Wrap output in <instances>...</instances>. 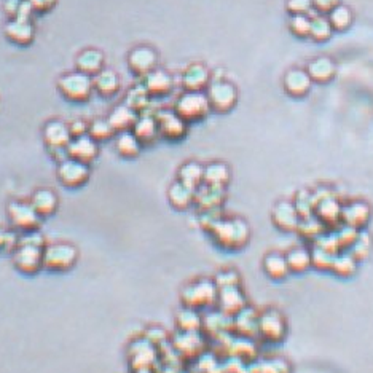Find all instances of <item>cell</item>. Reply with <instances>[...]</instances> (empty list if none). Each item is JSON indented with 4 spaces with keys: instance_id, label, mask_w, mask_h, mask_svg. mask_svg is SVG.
Masks as SVG:
<instances>
[{
    "instance_id": "cell-16",
    "label": "cell",
    "mask_w": 373,
    "mask_h": 373,
    "mask_svg": "<svg viewBox=\"0 0 373 373\" xmlns=\"http://www.w3.org/2000/svg\"><path fill=\"white\" fill-rule=\"evenodd\" d=\"M69 158L77 160L85 164L93 163L99 155V142H96L90 134L73 137L67 146Z\"/></svg>"
},
{
    "instance_id": "cell-34",
    "label": "cell",
    "mask_w": 373,
    "mask_h": 373,
    "mask_svg": "<svg viewBox=\"0 0 373 373\" xmlns=\"http://www.w3.org/2000/svg\"><path fill=\"white\" fill-rule=\"evenodd\" d=\"M287 265H289L290 273L302 274L311 268V251L305 246H295L286 254Z\"/></svg>"
},
{
    "instance_id": "cell-2",
    "label": "cell",
    "mask_w": 373,
    "mask_h": 373,
    "mask_svg": "<svg viewBox=\"0 0 373 373\" xmlns=\"http://www.w3.org/2000/svg\"><path fill=\"white\" fill-rule=\"evenodd\" d=\"M217 295H219V289H217L214 279L198 278L182 287L181 303L182 307L203 313L216 308Z\"/></svg>"
},
{
    "instance_id": "cell-57",
    "label": "cell",
    "mask_w": 373,
    "mask_h": 373,
    "mask_svg": "<svg viewBox=\"0 0 373 373\" xmlns=\"http://www.w3.org/2000/svg\"><path fill=\"white\" fill-rule=\"evenodd\" d=\"M22 2H24V0H7V2H5V11H7V15L11 20L18 18Z\"/></svg>"
},
{
    "instance_id": "cell-27",
    "label": "cell",
    "mask_w": 373,
    "mask_h": 373,
    "mask_svg": "<svg viewBox=\"0 0 373 373\" xmlns=\"http://www.w3.org/2000/svg\"><path fill=\"white\" fill-rule=\"evenodd\" d=\"M31 204L38 212L40 217H48L53 216L57 211L59 199H57V195L53 190H50V188H38L32 195Z\"/></svg>"
},
{
    "instance_id": "cell-35",
    "label": "cell",
    "mask_w": 373,
    "mask_h": 373,
    "mask_svg": "<svg viewBox=\"0 0 373 373\" xmlns=\"http://www.w3.org/2000/svg\"><path fill=\"white\" fill-rule=\"evenodd\" d=\"M104 64V56L97 50H85L77 56V69L78 72L86 73V76H96L102 71Z\"/></svg>"
},
{
    "instance_id": "cell-11",
    "label": "cell",
    "mask_w": 373,
    "mask_h": 373,
    "mask_svg": "<svg viewBox=\"0 0 373 373\" xmlns=\"http://www.w3.org/2000/svg\"><path fill=\"white\" fill-rule=\"evenodd\" d=\"M201 334L208 342H219L222 338L232 334V318H228L220 313L217 308H212L203 314V325H201Z\"/></svg>"
},
{
    "instance_id": "cell-4",
    "label": "cell",
    "mask_w": 373,
    "mask_h": 373,
    "mask_svg": "<svg viewBox=\"0 0 373 373\" xmlns=\"http://www.w3.org/2000/svg\"><path fill=\"white\" fill-rule=\"evenodd\" d=\"M169 343L182 363H193L208 348V340L201 332H177Z\"/></svg>"
},
{
    "instance_id": "cell-43",
    "label": "cell",
    "mask_w": 373,
    "mask_h": 373,
    "mask_svg": "<svg viewBox=\"0 0 373 373\" xmlns=\"http://www.w3.org/2000/svg\"><path fill=\"white\" fill-rule=\"evenodd\" d=\"M325 232H327V228L318 219H316L314 216L308 217V219H302L300 225H298L297 228V233L311 244Z\"/></svg>"
},
{
    "instance_id": "cell-40",
    "label": "cell",
    "mask_w": 373,
    "mask_h": 373,
    "mask_svg": "<svg viewBox=\"0 0 373 373\" xmlns=\"http://www.w3.org/2000/svg\"><path fill=\"white\" fill-rule=\"evenodd\" d=\"M93 86L101 96H106V97L113 96L120 88V78L113 71L102 69L99 73H96L94 76Z\"/></svg>"
},
{
    "instance_id": "cell-12",
    "label": "cell",
    "mask_w": 373,
    "mask_h": 373,
    "mask_svg": "<svg viewBox=\"0 0 373 373\" xmlns=\"http://www.w3.org/2000/svg\"><path fill=\"white\" fill-rule=\"evenodd\" d=\"M57 179L67 188L83 187L90 179L88 164L67 158L66 162H62L57 166Z\"/></svg>"
},
{
    "instance_id": "cell-28",
    "label": "cell",
    "mask_w": 373,
    "mask_h": 373,
    "mask_svg": "<svg viewBox=\"0 0 373 373\" xmlns=\"http://www.w3.org/2000/svg\"><path fill=\"white\" fill-rule=\"evenodd\" d=\"M209 72L203 64H192L182 76V85L187 91H203L209 85Z\"/></svg>"
},
{
    "instance_id": "cell-6",
    "label": "cell",
    "mask_w": 373,
    "mask_h": 373,
    "mask_svg": "<svg viewBox=\"0 0 373 373\" xmlns=\"http://www.w3.org/2000/svg\"><path fill=\"white\" fill-rule=\"evenodd\" d=\"M128 359L131 369L137 372H153L155 365L160 363L158 348L146 338H137L128 346Z\"/></svg>"
},
{
    "instance_id": "cell-17",
    "label": "cell",
    "mask_w": 373,
    "mask_h": 373,
    "mask_svg": "<svg viewBox=\"0 0 373 373\" xmlns=\"http://www.w3.org/2000/svg\"><path fill=\"white\" fill-rule=\"evenodd\" d=\"M372 209L365 201L356 199L343 204L342 208V225H348L356 230H363L370 220Z\"/></svg>"
},
{
    "instance_id": "cell-42",
    "label": "cell",
    "mask_w": 373,
    "mask_h": 373,
    "mask_svg": "<svg viewBox=\"0 0 373 373\" xmlns=\"http://www.w3.org/2000/svg\"><path fill=\"white\" fill-rule=\"evenodd\" d=\"M251 373H290V365L279 358L254 360L251 364Z\"/></svg>"
},
{
    "instance_id": "cell-41",
    "label": "cell",
    "mask_w": 373,
    "mask_h": 373,
    "mask_svg": "<svg viewBox=\"0 0 373 373\" xmlns=\"http://www.w3.org/2000/svg\"><path fill=\"white\" fill-rule=\"evenodd\" d=\"M141 147L142 143L137 141L133 131L118 133L117 139H115V148H117L118 155H122L123 158H136L141 152Z\"/></svg>"
},
{
    "instance_id": "cell-10",
    "label": "cell",
    "mask_w": 373,
    "mask_h": 373,
    "mask_svg": "<svg viewBox=\"0 0 373 373\" xmlns=\"http://www.w3.org/2000/svg\"><path fill=\"white\" fill-rule=\"evenodd\" d=\"M7 212L11 227L18 230V232L27 233L38 230L42 217L34 209L31 201H29V203H26V201H11Z\"/></svg>"
},
{
    "instance_id": "cell-58",
    "label": "cell",
    "mask_w": 373,
    "mask_h": 373,
    "mask_svg": "<svg viewBox=\"0 0 373 373\" xmlns=\"http://www.w3.org/2000/svg\"><path fill=\"white\" fill-rule=\"evenodd\" d=\"M309 5H311V0H292L289 3V10L295 15H302L309 8Z\"/></svg>"
},
{
    "instance_id": "cell-54",
    "label": "cell",
    "mask_w": 373,
    "mask_h": 373,
    "mask_svg": "<svg viewBox=\"0 0 373 373\" xmlns=\"http://www.w3.org/2000/svg\"><path fill=\"white\" fill-rule=\"evenodd\" d=\"M142 337L146 338V340L150 342L152 344H155V346H157V348L163 346L164 343L169 342L168 334H166V332L162 329V327H157V325L148 327V329L146 332H143Z\"/></svg>"
},
{
    "instance_id": "cell-31",
    "label": "cell",
    "mask_w": 373,
    "mask_h": 373,
    "mask_svg": "<svg viewBox=\"0 0 373 373\" xmlns=\"http://www.w3.org/2000/svg\"><path fill=\"white\" fill-rule=\"evenodd\" d=\"M168 199L174 209L185 211L195 204V190L177 181L169 187Z\"/></svg>"
},
{
    "instance_id": "cell-44",
    "label": "cell",
    "mask_w": 373,
    "mask_h": 373,
    "mask_svg": "<svg viewBox=\"0 0 373 373\" xmlns=\"http://www.w3.org/2000/svg\"><path fill=\"white\" fill-rule=\"evenodd\" d=\"M150 97L152 96L147 93L143 85L134 86V88L128 93V96H126V106L133 108V111L139 115L146 113L148 106H150Z\"/></svg>"
},
{
    "instance_id": "cell-7",
    "label": "cell",
    "mask_w": 373,
    "mask_h": 373,
    "mask_svg": "<svg viewBox=\"0 0 373 373\" xmlns=\"http://www.w3.org/2000/svg\"><path fill=\"white\" fill-rule=\"evenodd\" d=\"M47 248V246H45ZM40 246L18 243L16 249L11 252V260L15 268L26 276H34L43 269V249Z\"/></svg>"
},
{
    "instance_id": "cell-13",
    "label": "cell",
    "mask_w": 373,
    "mask_h": 373,
    "mask_svg": "<svg viewBox=\"0 0 373 373\" xmlns=\"http://www.w3.org/2000/svg\"><path fill=\"white\" fill-rule=\"evenodd\" d=\"M208 101L212 111L216 112H228L232 111L233 106L237 104V90L233 85L227 82H216L209 86L208 90Z\"/></svg>"
},
{
    "instance_id": "cell-21",
    "label": "cell",
    "mask_w": 373,
    "mask_h": 373,
    "mask_svg": "<svg viewBox=\"0 0 373 373\" xmlns=\"http://www.w3.org/2000/svg\"><path fill=\"white\" fill-rule=\"evenodd\" d=\"M128 66L137 77H146L157 67V53L147 47L134 48L128 56Z\"/></svg>"
},
{
    "instance_id": "cell-9",
    "label": "cell",
    "mask_w": 373,
    "mask_h": 373,
    "mask_svg": "<svg viewBox=\"0 0 373 373\" xmlns=\"http://www.w3.org/2000/svg\"><path fill=\"white\" fill-rule=\"evenodd\" d=\"M61 94L69 101L83 102L91 96V91L94 90L93 78L82 72H72L67 76L61 77L57 82Z\"/></svg>"
},
{
    "instance_id": "cell-56",
    "label": "cell",
    "mask_w": 373,
    "mask_h": 373,
    "mask_svg": "<svg viewBox=\"0 0 373 373\" xmlns=\"http://www.w3.org/2000/svg\"><path fill=\"white\" fill-rule=\"evenodd\" d=\"M88 123H85L83 120H76V122H72L69 125V131H71L72 134V139L73 137H80V136H85L88 134Z\"/></svg>"
},
{
    "instance_id": "cell-45",
    "label": "cell",
    "mask_w": 373,
    "mask_h": 373,
    "mask_svg": "<svg viewBox=\"0 0 373 373\" xmlns=\"http://www.w3.org/2000/svg\"><path fill=\"white\" fill-rule=\"evenodd\" d=\"M348 252H349V254H351L359 263H360V262H364L365 258L370 255V252H372V239H370L369 234H367L365 232H363V230H360L358 239L354 241V244L351 246V248L348 249Z\"/></svg>"
},
{
    "instance_id": "cell-52",
    "label": "cell",
    "mask_w": 373,
    "mask_h": 373,
    "mask_svg": "<svg viewBox=\"0 0 373 373\" xmlns=\"http://www.w3.org/2000/svg\"><path fill=\"white\" fill-rule=\"evenodd\" d=\"M332 31L334 29H332L329 21L324 18H316L311 20V34H309V37L318 40V42H323V40H327L332 36Z\"/></svg>"
},
{
    "instance_id": "cell-32",
    "label": "cell",
    "mask_w": 373,
    "mask_h": 373,
    "mask_svg": "<svg viewBox=\"0 0 373 373\" xmlns=\"http://www.w3.org/2000/svg\"><path fill=\"white\" fill-rule=\"evenodd\" d=\"M309 86H311V78H309L307 72L298 71V69L289 71L284 77V88L287 93L294 97L305 96L309 91Z\"/></svg>"
},
{
    "instance_id": "cell-26",
    "label": "cell",
    "mask_w": 373,
    "mask_h": 373,
    "mask_svg": "<svg viewBox=\"0 0 373 373\" xmlns=\"http://www.w3.org/2000/svg\"><path fill=\"white\" fill-rule=\"evenodd\" d=\"M263 272L268 278H272L274 281H283L290 274L289 265H287L286 254H281V252H268V254L263 257Z\"/></svg>"
},
{
    "instance_id": "cell-50",
    "label": "cell",
    "mask_w": 373,
    "mask_h": 373,
    "mask_svg": "<svg viewBox=\"0 0 373 373\" xmlns=\"http://www.w3.org/2000/svg\"><path fill=\"white\" fill-rule=\"evenodd\" d=\"M329 22L332 29H335V31H344V29H348L353 22L351 13H349L348 8H334L330 13Z\"/></svg>"
},
{
    "instance_id": "cell-22",
    "label": "cell",
    "mask_w": 373,
    "mask_h": 373,
    "mask_svg": "<svg viewBox=\"0 0 373 373\" xmlns=\"http://www.w3.org/2000/svg\"><path fill=\"white\" fill-rule=\"evenodd\" d=\"M223 201H225V188L201 185L195 190V204L199 212L220 209Z\"/></svg>"
},
{
    "instance_id": "cell-8",
    "label": "cell",
    "mask_w": 373,
    "mask_h": 373,
    "mask_svg": "<svg viewBox=\"0 0 373 373\" xmlns=\"http://www.w3.org/2000/svg\"><path fill=\"white\" fill-rule=\"evenodd\" d=\"M211 106L208 96L201 91H187L182 94L176 102V113L183 120V122H198L209 113Z\"/></svg>"
},
{
    "instance_id": "cell-55",
    "label": "cell",
    "mask_w": 373,
    "mask_h": 373,
    "mask_svg": "<svg viewBox=\"0 0 373 373\" xmlns=\"http://www.w3.org/2000/svg\"><path fill=\"white\" fill-rule=\"evenodd\" d=\"M20 243V237H16L11 230H0V252H13Z\"/></svg>"
},
{
    "instance_id": "cell-20",
    "label": "cell",
    "mask_w": 373,
    "mask_h": 373,
    "mask_svg": "<svg viewBox=\"0 0 373 373\" xmlns=\"http://www.w3.org/2000/svg\"><path fill=\"white\" fill-rule=\"evenodd\" d=\"M272 219L273 223L276 225L281 232L286 233H294L297 232L298 225H300V216L295 209L294 203H289V201H281L272 212Z\"/></svg>"
},
{
    "instance_id": "cell-1",
    "label": "cell",
    "mask_w": 373,
    "mask_h": 373,
    "mask_svg": "<svg viewBox=\"0 0 373 373\" xmlns=\"http://www.w3.org/2000/svg\"><path fill=\"white\" fill-rule=\"evenodd\" d=\"M208 233L214 243L223 251H239L249 243L251 230L249 225L241 219H227L220 217Z\"/></svg>"
},
{
    "instance_id": "cell-48",
    "label": "cell",
    "mask_w": 373,
    "mask_h": 373,
    "mask_svg": "<svg viewBox=\"0 0 373 373\" xmlns=\"http://www.w3.org/2000/svg\"><path fill=\"white\" fill-rule=\"evenodd\" d=\"M309 251H311V268L319 269V272H329L332 260L337 254H330V252L321 249L318 246H311Z\"/></svg>"
},
{
    "instance_id": "cell-49",
    "label": "cell",
    "mask_w": 373,
    "mask_h": 373,
    "mask_svg": "<svg viewBox=\"0 0 373 373\" xmlns=\"http://www.w3.org/2000/svg\"><path fill=\"white\" fill-rule=\"evenodd\" d=\"M334 232L338 238V243H340L342 251H348L354 244V241L358 239L360 230H356L348 225H338Z\"/></svg>"
},
{
    "instance_id": "cell-30",
    "label": "cell",
    "mask_w": 373,
    "mask_h": 373,
    "mask_svg": "<svg viewBox=\"0 0 373 373\" xmlns=\"http://www.w3.org/2000/svg\"><path fill=\"white\" fill-rule=\"evenodd\" d=\"M137 117H139V113L134 112L133 108L125 104V106L115 107L112 113L108 115L107 120H108V123H111L115 133H125V131L133 129Z\"/></svg>"
},
{
    "instance_id": "cell-15",
    "label": "cell",
    "mask_w": 373,
    "mask_h": 373,
    "mask_svg": "<svg viewBox=\"0 0 373 373\" xmlns=\"http://www.w3.org/2000/svg\"><path fill=\"white\" fill-rule=\"evenodd\" d=\"M342 208L343 204L335 195H332V197H327L316 203L314 217L327 230H335L338 225H342Z\"/></svg>"
},
{
    "instance_id": "cell-25",
    "label": "cell",
    "mask_w": 373,
    "mask_h": 373,
    "mask_svg": "<svg viewBox=\"0 0 373 373\" xmlns=\"http://www.w3.org/2000/svg\"><path fill=\"white\" fill-rule=\"evenodd\" d=\"M34 34L36 29L29 20H10L5 26V36L16 45H29L34 40Z\"/></svg>"
},
{
    "instance_id": "cell-19",
    "label": "cell",
    "mask_w": 373,
    "mask_h": 373,
    "mask_svg": "<svg viewBox=\"0 0 373 373\" xmlns=\"http://www.w3.org/2000/svg\"><path fill=\"white\" fill-rule=\"evenodd\" d=\"M258 311L249 305L232 318V334L243 338H257Z\"/></svg>"
},
{
    "instance_id": "cell-47",
    "label": "cell",
    "mask_w": 373,
    "mask_h": 373,
    "mask_svg": "<svg viewBox=\"0 0 373 373\" xmlns=\"http://www.w3.org/2000/svg\"><path fill=\"white\" fill-rule=\"evenodd\" d=\"M294 206L300 216V219H308V217L314 216V199H313V193L303 190L295 197Z\"/></svg>"
},
{
    "instance_id": "cell-38",
    "label": "cell",
    "mask_w": 373,
    "mask_h": 373,
    "mask_svg": "<svg viewBox=\"0 0 373 373\" xmlns=\"http://www.w3.org/2000/svg\"><path fill=\"white\" fill-rule=\"evenodd\" d=\"M228 182H230V169L227 164L211 163L208 166H204V174H203L204 185L225 188Z\"/></svg>"
},
{
    "instance_id": "cell-46",
    "label": "cell",
    "mask_w": 373,
    "mask_h": 373,
    "mask_svg": "<svg viewBox=\"0 0 373 373\" xmlns=\"http://www.w3.org/2000/svg\"><path fill=\"white\" fill-rule=\"evenodd\" d=\"M88 134L93 137L96 142H104V141L112 139L115 131L111 126V123H108V120L97 118V120H94V122L90 123Z\"/></svg>"
},
{
    "instance_id": "cell-33",
    "label": "cell",
    "mask_w": 373,
    "mask_h": 373,
    "mask_svg": "<svg viewBox=\"0 0 373 373\" xmlns=\"http://www.w3.org/2000/svg\"><path fill=\"white\" fill-rule=\"evenodd\" d=\"M358 267H359V262L356 260V258L349 254L348 251H342L334 257L329 272L332 274H335L337 278L346 279V278L354 276L356 272H358Z\"/></svg>"
},
{
    "instance_id": "cell-51",
    "label": "cell",
    "mask_w": 373,
    "mask_h": 373,
    "mask_svg": "<svg viewBox=\"0 0 373 373\" xmlns=\"http://www.w3.org/2000/svg\"><path fill=\"white\" fill-rule=\"evenodd\" d=\"M214 283L217 289H227V287L241 286V276L234 269H222V272L216 274Z\"/></svg>"
},
{
    "instance_id": "cell-18",
    "label": "cell",
    "mask_w": 373,
    "mask_h": 373,
    "mask_svg": "<svg viewBox=\"0 0 373 373\" xmlns=\"http://www.w3.org/2000/svg\"><path fill=\"white\" fill-rule=\"evenodd\" d=\"M158 123V133L168 141H181L187 134V122L176 112H160L155 115Z\"/></svg>"
},
{
    "instance_id": "cell-53",
    "label": "cell",
    "mask_w": 373,
    "mask_h": 373,
    "mask_svg": "<svg viewBox=\"0 0 373 373\" xmlns=\"http://www.w3.org/2000/svg\"><path fill=\"white\" fill-rule=\"evenodd\" d=\"M290 31L298 37H308L311 34V20L303 15H295L290 20Z\"/></svg>"
},
{
    "instance_id": "cell-24",
    "label": "cell",
    "mask_w": 373,
    "mask_h": 373,
    "mask_svg": "<svg viewBox=\"0 0 373 373\" xmlns=\"http://www.w3.org/2000/svg\"><path fill=\"white\" fill-rule=\"evenodd\" d=\"M43 139L50 148H67L72 141V134L69 131V126L62 122H50L43 129Z\"/></svg>"
},
{
    "instance_id": "cell-14",
    "label": "cell",
    "mask_w": 373,
    "mask_h": 373,
    "mask_svg": "<svg viewBox=\"0 0 373 373\" xmlns=\"http://www.w3.org/2000/svg\"><path fill=\"white\" fill-rule=\"evenodd\" d=\"M246 307H248V297H246L243 289H241V286L219 289L216 308L220 313L228 316V318H233L234 314H238Z\"/></svg>"
},
{
    "instance_id": "cell-29",
    "label": "cell",
    "mask_w": 373,
    "mask_h": 373,
    "mask_svg": "<svg viewBox=\"0 0 373 373\" xmlns=\"http://www.w3.org/2000/svg\"><path fill=\"white\" fill-rule=\"evenodd\" d=\"M143 88L150 96H164L172 90V78L164 71H152L148 76L143 77Z\"/></svg>"
},
{
    "instance_id": "cell-3",
    "label": "cell",
    "mask_w": 373,
    "mask_h": 373,
    "mask_svg": "<svg viewBox=\"0 0 373 373\" xmlns=\"http://www.w3.org/2000/svg\"><path fill=\"white\" fill-rule=\"evenodd\" d=\"M78 251L69 243L50 244L43 249V269L51 273H66L76 267Z\"/></svg>"
},
{
    "instance_id": "cell-23",
    "label": "cell",
    "mask_w": 373,
    "mask_h": 373,
    "mask_svg": "<svg viewBox=\"0 0 373 373\" xmlns=\"http://www.w3.org/2000/svg\"><path fill=\"white\" fill-rule=\"evenodd\" d=\"M131 131H133V134L137 137V141H139L142 146L153 143L160 137L157 118H155V115L150 113H141Z\"/></svg>"
},
{
    "instance_id": "cell-5",
    "label": "cell",
    "mask_w": 373,
    "mask_h": 373,
    "mask_svg": "<svg viewBox=\"0 0 373 373\" xmlns=\"http://www.w3.org/2000/svg\"><path fill=\"white\" fill-rule=\"evenodd\" d=\"M287 334L286 318L278 309L268 308L258 313L257 337L269 344L281 343Z\"/></svg>"
},
{
    "instance_id": "cell-39",
    "label": "cell",
    "mask_w": 373,
    "mask_h": 373,
    "mask_svg": "<svg viewBox=\"0 0 373 373\" xmlns=\"http://www.w3.org/2000/svg\"><path fill=\"white\" fill-rule=\"evenodd\" d=\"M308 76L318 83H325L335 76V64L329 57H318L308 66Z\"/></svg>"
},
{
    "instance_id": "cell-60",
    "label": "cell",
    "mask_w": 373,
    "mask_h": 373,
    "mask_svg": "<svg viewBox=\"0 0 373 373\" xmlns=\"http://www.w3.org/2000/svg\"><path fill=\"white\" fill-rule=\"evenodd\" d=\"M316 8L321 10V11H332L335 8V5L338 0H313Z\"/></svg>"
},
{
    "instance_id": "cell-37",
    "label": "cell",
    "mask_w": 373,
    "mask_h": 373,
    "mask_svg": "<svg viewBox=\"0 0 373 373\" xmlns=\"http://www.w3.org/2000/svg\"><path fill=\"white\" fill-rule=\"evenodd\" d=\"M201 325H203V313L197 309L183 307L176 314L177 332H201Z\"/></svg>"
},
{
    "instance_id": "cell-59",
    "label": "cell",
    "mask_w": 373,
    "mask_h": 373,
    "mask_svg": "<svg viewBox=\"0 0 373 373\" xmlns=\"http://www.w3.org/2000/svg\"><path fill=\"white\" fill-rule=\"evenodd\" d=\"M29 2H31L34 10L47 11V10H50L51 7H53L56 0H29Z\"/></svg>"
},
{
    "instance_id": "cell-36",
    "label": "cell",
    "mask_w": 373,
    "mask_h": 373,
    "mask_svg": "<svg viewBox=\"0 0 373 373\" xmlns=\"http://www.w3.org/2000/svg\"><path fill=\"white\" fill-rule=\"evenodd\" d=\"M203 166L197 162H188L181 166L179 172H177V181L188 188H192V190H197V188L203 185Z\"/></svg>"
}]
</instances>
